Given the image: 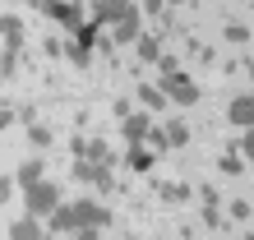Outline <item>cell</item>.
Segmentation results:
<instances>
[{"instance_id":"10","label":"cell","mask_w":254,"mask_h":240,"mask_svg":"<svg viewBox=\"0 0 254 240\" xmlns=\"http://www.w3.org/2000/svg\"><path fill=\"white\" fill-rule=\"evenodd\" d=\"M42 167H47V162H37V157H33V162H23V167H19V185H23V189H28V185H37V180H42Z\"/></svg>"},{"instance_id":"4","label":"cell","mask_w":254,"mask_h":240,"mask_svg":"<svg viewBox=\"0 0 254 240\" xmlns=\"http://www.w3.org/2000/svg\"><path fill=\"white\" fill-rule=\"evenodd\" d=\"M74 217H79V227H97V231L111 222L107 208H102V203H88V199H83V203H74Z\"/></svg>"},{"instance_id":"14","label":"cell","mask_w":254,"mask_h":240,"mask_svg":"<svg viewBox=\"0 0 254 240\" xmlns=\"http://www.w3.org/2000/svg\"><path fill=\"white\" fill-rule=\"evenodd\" d=\"M0 33H5L14 47H19V37H23V33H19V19H0Z\"/></svg>"},{"instance_id":"20","label":"cell","mask_w":254,"mask_h":240,"mask_svg":"<svg viewBox=\"0 0 254 240\" xmlns=\"http://www.w3.org/2000/svg\"><path fill=\"white\" fill-rule=\"evenodd\" d=\"M241 148H245V157H254V129H245V139H241Z\"/></svg>"},{"instance_id":"15","label":"cell","mask_w":254,"mask_h":240,"mask_svg":"<svg viewBox=\"0 0 254 240\" xmlns=\"http://www.w3.org/2000/svg\"><path fill=\"white\" fill-rule=\"evenodd\" d=\"M217 171H222V176H236V171H241V157H236V153H227V157L217 162Z\"/></svg>"},{"instance_id":"24","label":"cell","mask_w":254,"mask_h":240,"mask_svg":"<svg viewBox=\"0 0 254 240\" xmlns=\"http://www.w3.org/2000/svg\"><path fill=\"white\" fill-rule=\"evenodd\" d=\"M241 240H254V236H241Z\"/></svg>"},{"instance_id":"22","label":"cell","mask_w":254,"mask_h":240,"mask_svg":"<svg viewBox=\"0 0 254 240\" xmlns=\"http://www.w3.org/2000/svg\"><path fill=\"white\" fill-rule=\"evenodd\" d=\"M9 120H14V116H9V111H0V125H9Z\"/></svg>"},{"instance_id":"21","label":"cell","mask_w":254,"mask_h":240,"mask_svg":"<svg viewBox=\"0 0 254 240\" xmlns=\"http://www.w3.org/2000/svg\"><path fill=\"white\" fill-rule=\"evenodd\" d=\"M143 14H162V0H143Z\"/></svg>"},{"instance_id":"7","label":"cell","mask_w":254,"mask_h":240,"mask_svg":"<svg viewBox=\"0 0 254 240\" xmlns=\"http://www.w3.org/2000/svg\"><path fill=\"white\" fill-rule=\"evenodd\" d=\"M9 240H47V236H42L37 217H19V222L9 227Z\"/></svg>"},{"instance_id":"18","label":"cell","mask_w":254,"mask_h":240,"mask_svg":"<svg viewBox=\"0 0 254 240\" xmlns=\"http://www.w3.org/2000/svg\"><path fill=\"white\" fill-rule=\"evenodd\" d=\"M185 194H190L185 185H162V199H171V203H176V199H185Z\"/></svg>"},{"instance_id":"1","label":"cell","mask_w":254,"mask_h":240,"mask_svg":"<svg viewBox=\"0 0 254 240\" xmlns=\"http://www.w3.org/2000/svg\"><path fill=\"white\" fill-rule=\"evenodd\" d=\"M97 19L111 23L116 42H139V9L129 0H97Z\"/></svg>"},{"instance_id":"13","label":"cell","mask_w":254,"mask_h":240,"mask_svg":"<svg viewBox=\"0 0 254 240\" xmlns=\"http://www.w3.org/2000/svg\"><path fill=\"white\" fill-rule=\"evenodd\" d=\"M139 97H143V107H167V93H162V88H139Z\"/></svg>"},{"instance_id":"12","label":"cell","mask_w":254,"mask_h":240,"mask_svg":"<svg viewBox=\"0 0 254 240\" xmlns=\"http://www.w3.org/2000/svg\"><path fill=\"white\" fill-rule=\"evenodd\" d=\"M47 14H56V19H65V23H79V9L61 5V0H47Z\"/></svg>"},{"instance_id":"6","label":"cell","mask_w":254,"mask_h":240,"mask_svg":"<svg viewBox=\"0 0 254 240\" xmlns=\"http://www.w3.org/2000/svg\"><path fill=\"white\" fill-rule=\"evenodd\" d=\"M74 176H79V180H93V185H102V189L111 185V176L102 171L97 162H88V157H79V167H74Z\"/></svg>"},{"instance_id":"19","label":"cell","mask_w":254,"mask_h":240,"mask_svg":"<svg viewBox=\"0 0 254 240\" xmlns=\"http://www.w3.org/2000/svg\"><path fill=\"white\" fill-rule=\"evenodd\" d=\"M227 37H231V42H245L250 28H245V23H227Z\"/></svg>"},{"instance_id":"17","label":"cell","mask_w":254,"mask_h":240,"mask_svg":"<svg viewBox=\"0 0 254 240\" xmlns=\"http://www.w3.org/2000/svg\"><path fill=\"white\" fill-rule=\"evenodd\" d=\"M28 139H33L37 148H47V143H51V129H42V125H33V129H28Z\"/></svg>"},{"instance_id":"9","label":"cell","mask_w":254,"mask_h":240,"mask_svg":"<svg viewBox=\"0 0 254 240\" xmlns=\"http://www.w3.org/2000/svg\"><path fill=\"white\" fill-rule=\"evenodd\" d=\"M125 139H129V143L148 139V116H125Z\"/></svg>"},{"instance_id":"11","label":"cell","mask_w":254,"mask_h":240,"mask_svg":"<svg viewBox=\"0 0 254 240\" xmlns=\"http://www.w3.org/2000/svg\"><path fill=\"white\" fill-rule=\"evenodd\" d=\"M181 143H190V125L185 120H171L167 125V148H181Z\"/></svg>"},{"instance_id":"16","label":"cell","mask_w":254,"mask_h":240,"mask_svg":"<svg viewBox=\"0 0 254 240\" xmlns=\"http://www.w3.org/2000/svg\"><path fill=\"white\" fill-rule=\"evenodd\" d=\"M139 56H143V60H162V56H157V42H153V37H139Z\"/></svg>"},{"instance_id":"23","label":"cell","mask_w":254,"mask_h":240,"mask_svg":"<svg viewBox=\"0 0 254 240\" xmlns=\"http://www.w3.org/2000/svg\"><path fill=\"white\" fill-rule=\"evenodd\" d=\"M250 74H254V60H250Z\"/></svg>"},{"instance_id":"5","label":"cell","mask_w":254,"mask_h":240,"mask_svg":"<svg viewBox=\"0 0 254 240\" xmlns=\"http://www.w3.org/2000/svg\"><path fill=\"white\" fill-rule=\"evenodd\" d=\"M227 116H231V125H241V129H254V97H236Z\"/></svg>"},{"instance_id":"3","label":"cell","mask_w":254,"mask_h":240,"mask_svg":"<svg viewBox=\"0 0 254 240\" xmlns=\"http://www.w3.org/2000/svg\"><path fill=\"white\" fill-rule=\"evenodd\" d=\"M162 93L171 102H181V107H194V102H199V88H194L185 74H167V79H162Z\"/></svg>"},{"instance_id":"8","label":"cell","mask_w":254,"mask_h":240,"mask_svg":"<svg viewBox=\"0 0 254 240\" xmlns=\"http://www.w3.org/2000/svg\"><path fill=\"white\" fill-rule=\"evenodd\" d=\"M51 227H56V231H79V217H74V208L61 203V208L51 213Z\"/></svg>"},{"instance_id":"2","label":"cell","mask_w":254,"mask_h":240,"mask_svg":"<svg viewBox=\"0 0 254 240\" xmlns=\"http://www.w3.org/2000/svg\"><path fill=\"white\" fill-rule=\"evenodd\" d=\"M56 208H61V189H56L51 180L28 185V217H51Z\"/></svg>"}]
</instances>
